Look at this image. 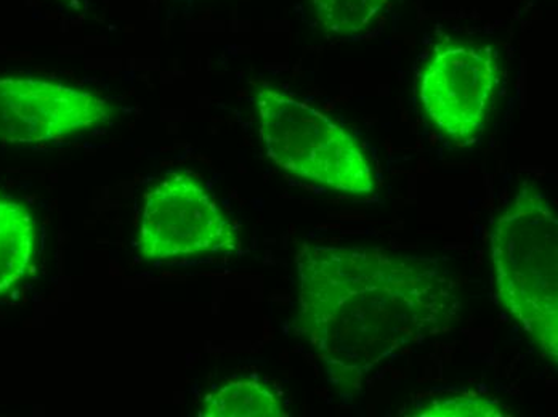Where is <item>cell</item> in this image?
Segmentation results:
<instances>
[{
	"label": "cell",
	"instance_id": "6da1fadb",
	"mask_svg": "<svg viewBox=\"0 0 558 417\" xmlns=\"http://www.w3.org/2000/svg\"><path fill=\"white\" fill-rule=\"evenodd\" d=\"M295 269L292 327L340 393H359L386 359L461 318V283L440 257L302 243Z\"/></svg>",
	"mask_w": 558,
	"mask_h": 417
},
{
	"label": "cell",
	"instance_id": "7a4b0ae2",
	"mask_svg": "<svg viewBox=\"0 0 558 417\" xmlns=\"http://www.w3.org/2000/svg\"><path fill=\"white\" fill-rule=\"evenodd\" d=\"M495 293L541 354L558 359V220L547 196L525 183L492 229Z\"/></svg>",
	"mask_w": 558,
	"mask_h": 417
},
{
	"label": "cell",
	"instance_id": "3957f363",
	"mask_svg": "<svg viewBox=\"0 0 558 417\" xmlns=\"http://www.w3.org/2000/svg\"><path fill=\"white\" fill-rule=\"evenodd\" d=\"M255 105L262 145L279 169L355 198L376 193L369 159L342 125L274 86H262Z\"/></svg>",
	"mask_w": 558,
	"mask_h": 417
},
{
	"label": "cell",
	"instance_id": "277c9868",
	"mask_svg": "<svg viewBox=\"0 0 558 417\" xmlns=\"http://www.w3.org/2000/svg\"><path fill=\"white\" fill-rule=\"evenodd\" d=\"M137 247L149 262H172L234 253L240 236L195 175L173 172L146 195Z\"/></svg>",
	"mask_w": 558,
	"mask_h": 417
},
{
	"label": "cell",
	"instance_id": "5b68a950",
	"mask_svg": "<svg viewBox=\"0 0 558 417\" xmlns=\"http://www.w3.org/2000/svg\"><path fill=\"white\" fill-rule=\"evenodd\" d=\"M498 83L492 47L441 42L418 77V98L432 124L459 147H468L485 131Z\"/></svg>",
	"mask_w": 558,
	"mask_h": 417
},
{
	"label": "cell",
	"instance_id": "8992f818",
	"mask_svg": "<svg viewBox=\"0 0 558 417\" xmlns=\"http://www.w3.org/2000/svg\"><path fill=\"white\" fill-rule=\"evenodd\" d=\"M108 98L43 79H0V142L49 144L101 127L114 118Z\"/></svg>",
	"mask_w": 558,
	"mask_h": 417
},
{
	"label": "cell",
	"instance_id": "52a82bcc",
	"mask_svg": "<svg viewBox=\"0 0 558 417\" xmlns=\"http://www.w3.org/2000/svg\"><path fill=\"white\" fill-rule=\"evenodd\" d=\"M36 222L22 203L0 196V294L25 280L36 253Z\"/></svg>",
	"mask_w": 558,
	"mask_h": 417
},
{
	"label": "cell",
	"instance_id": "ba28073f",
	"mask_svg": "<svg viewBox=\"0 0 558 417\" xmlns=\"http://www.w3.org/2000/svg\"><path fill=\"white\" fill-rule=\"evenodd\" d=\"M201 417H286L277 390L258 379H233L210 392L201 403Z\"/></svg>",
	"mask_w": 558,
	"mask_h": 417
},
{
	"label": "cell",
	"instance_id": "9c48e42d",
	"mask_svg": "<svg viewBox=\"0 0 558 417\" xmlns=\"http://www.w3.org/2000/svg\"><path fill=\"white\" fill-rule=\"evenodd\" d=\"M391 0H310L323 29L336 36H355L383 13Z\"/></svg>",
	"mask_w": 558,
	"mask_h": 417
},
{
	"label": "cell",
	"instance_id": "30bf717a",
	"mask_svg": "<svg viewBox=\"0 0 558 417\" xmlns=\"http://www.w3.org/2000/svg\"><path fill=\"white\" fill-rule=\"evenodd\" d=\"M407 415L414 417H509V406L478 393L437 396L414 406Z\"/></svg>",
	"mask_w": 558,
	"mask_h": 417
}]
</instances>
